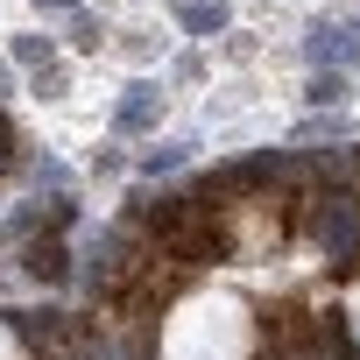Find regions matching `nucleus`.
<instances>
[{"label":"nucleus","instance_id":"nucleus-1","mask_svg":"<svg viewBox=\"0 0 360 360\" xmlns=\"http://www.w3.org/2000/svg\"><path fill=\"white\" fill-rule=\"evenodd\" d=\"M92 297L113 360H360V141L148 198L106 233Z\"/></svg>","mask_w":360,"mask_h":360}]
</instances>
